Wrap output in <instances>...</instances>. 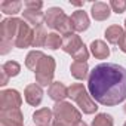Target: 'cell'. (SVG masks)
Returning <instances> with one entry per match:
<instances>
[{
    "label": "cell",
    "instance_id": "7c38bea8",
    "mask_svg": "<svg viewBox=\"0 0 126 126\" xmlns=\"http://www.w3.org/2000/svg\"><path fill=\"white\" fill-rule=\"evenodd\" d=\"M91 14H92V18L95 21H105L110 18V14H111V8L108 3H104V2H95L91 8Z\"/></svg>",
    "mask_w": 126,
    "mask_h": 126
},
{
    "label": "cell",
    "instance_id": "d6a6232c",
    "mask_svg": "<svg viewBox=\"0 0 126 126\" xmlns=\"http://www.w3.org/2000/svg\"><path fill=\"white\" fill-rule=\"evenodd\" d=\"M125 27H126V19H125Z\"/></svg>",
    "mask_w": 126,
    "mask_h": 126
},
{
    "label": "cell",
    "instance_id": "f1b7e54d",
    "mask_svg": "<svg viewBox=\"0 0 126 126\" xmlns=\"http://www.w3.org/2000/svg\"><path fill=\"white\" fill-rule=\"evenodd\" d=\"M119 47H120V50H122V52H125V53H126V33H125V36L122 37V40L119 42Z\"/></svg>",
    "mask_w": 126,
    "mask_h": 126
},
{
    "label": "cell",
    "instance_id": "ba28073f",
    "mask_svg": "<svg viewBox=\"0 0 126 126\" xmlns=\"http://www.w3.org/2000/svg\"><path fill=\"white\" fill-rule=\"evenodd\" d=\"M33 40H34V30L30 27L28 22L21 19L18 36H16V42H15V47H19V49L30 47V46H33Z\"/></svg>",
    "mask_w": 126,
    "mask_h": 126
},
{
    "label": "cell",
    "instance_id": "484cf974",
    "mask_svg": "<svg viewBox=\"0 0 126 126\" xmlns=\"http://www.w3.org/2000/svg\"><path fill=\"white\" fill-rule=\"evenodd\" d=\"M114 122H113V117L107 113H99L95 116V119L92 120V125L91 126H113Z\"/></svg>",
    "mask_w": 126,
    "mask_h": 126
},
{
    "label": "cell",
    "instance_id": "ac0fdd59",
    "mask_svg": "<svg viewBox=\"0 0 126 126\" xmlns=\"http://www.w3.org/2000/svg\"><path fill=\"white\" fill-rule=\"evenodd\" d=\"M22 18H24L25 22H28L34 27H39V25H43L45 14L42 11H28V9H25L22 12Z\"/></svg>",
    "mask_w": 126,
    "mask_h": 126
},
{
    "label": "cell",
    "instance_id": "9c48e42d",
    "mask_svg": "<svg viewBox=\"0 0 126 126\" xmlns=\"http://www.w3.org/2000/svg\"><path fill=\"white\" fill-rule=\"evenodd\" d=\"M0 126H24L21 110H0Z\"/></svg>",
    "mask_w": 126,
    "mask_h": 126
},
{
    "label": "cell",
    "instance_id": "3957f363",
    "mask_svg": "<svg viewBox=\"0 0 126 126\" xmlns=\"http://www.w3.org/2000/svg\"><path fill=\"white\" fill-rule=\"evenodd\" d=\"M68 98H71L83 111V114H94L98 110L96 102L92 99L91 94L82 83H74L68 88Z\"/></svg>",
    "mask_w": 126,
    "mask_h": 126
},
{
    "label": "cell",
    "instance_id": "2e32d148",
    "mask_svg": "<svg viewBox=\"0 0 126 126\" xmlns=\"http://www.w3.org/2000/svg\"><path fill=\"white\" fill-rule=\"evenodd\" d=\"M52 119L53 111L49 108H40L33 113V122L36 123V126H47L49 123H52Z\"/></svg>",
    "mask_w": 126,
    "mask_h": 126
},
{
    "label": "cell",
    "instance_id": "d4e9b609",
    "mask_svg": "<svg viewBox=\"0 0 126 126\" xmlns=\"http://www.w3.org/2000/svg\"><path fill=\"white\" fill-rule=\"evenodd\" d=\"M46 47H49L52 50H56V49L62 47V37L58 33H49L47 39H46Z\"/></svg>",
    "mask_w": 126,
    "mask_h": 126
},
{
    "label": "cell",
    "instance_id": "4fadbf2b",
    "mask_svg": "<svg viewBox=\"0 0 126 126\" xmlns=\"http://www.w3.org/2000/svg\"><path fill=\"white\" fill-rule=\"evenodd\" d=\"M71 21H73V27H74V31L77 33H82V31H86L89 28V16L85 11H76L71 14Z\"/></svg>",
    "mask_w": 126,
    "mask_h": 126
},
{
    "label": "cell",
    "instance_id": "30bf717a",
    "mask_svg": "<svg viewBox=\"0 0 126 126\" xmlns=\"http://www.w3.org/2000/svg\"><path fill=\"white\" fill-rule=\"evenodd\" d=\"M43 95H45V94H43V89H42V86L37 85V83L28 85V86L25 88V91H24V98H25L27 104H30L31 107L40 105V102H42V99H43Z\"/></svg>",
    "mask_w": 126,
    "mask_h": 126
},
{
    "label": "cell",
    "instance_id": "4316f807",
    "mask_svg": "<svg viewBox=\"0 0 126 126\" xmlns=\"http://www.w3.org/2000/svg\"><path fill=\"white\" fill-rule=\"evenodd\" d=\"M111 11L116 14H123L126 11V0H111L108 3Z\"/></svg>",
    "mask_w": 126,
    "mask_h": 126
},
{
    "label": "cell",
    "instance_id": "83f0119b",
    "mask_svg": "<svg viewBox=\"0 0 126 126\" xmlns=\"http://www.w3.org/2000/svg\"><path fill=\"white\" fill-rule=\"evenodd\" d=\"M42 6L43 2H40V0H25L24 2V8L28 11H42Z\"/></svg>",
    "mask_w": 126,
    "mask_h": 126
},
{
    "label": "cell",
    "instance_id": "603a6c76",
    "mask_svg": "<svg viewBox=\"0 0 126 126\" xmlns=\"http://www.w3.org/2000/svg\"><path fill=\"white\" fill-rule=\"evenodd\" d=\"M46 39H47V31H46L45 24L36 27V30H34L33 47H42V46H46Z\"/></svg>",
    "mask_w": 126,
    "mask_h": 126
},
{
    "label": "cell",
    "instance_id": "4dcf8cb0",
    "mask_svg": "<svg viewBox=\"0 0 126 126\" xmlns=\"http://www.w3.org/2000/svg\"><path fill=\"white\" fill-rule=\"evenodd\" d=\"M73 126H88V125H86L85 122H82V120H80V122H77V123H76V125H73Z\"/></svg>",
    "mask_w": 126,
    "mask_h": 126
},
{
    "label": "cell",
    "instance_id": "7a4b0ae2",
    "mask_svg": "<svg viewBox=\"0 0 126 126\" xmlns=\"http://www.w3.org/2000/svg\"><path fill=\"white\" fill-rule=\"evenodd\" d=\"M21 19L19 18H6L0 22V53L6 55L15 46Z\"/></svg>",
    "mask_w": 126,
    "mask_h": 126
},
{
    "label": "cell",
    "instance_id": "7402d4cb",
    "mask_svg": "<svg viewBox=\"0 0 126 126\" xmlns=\"http://www.w3.org/2000/svg\"><path fill=\"white\" fill-rule=\"evenodd\" d=\"M22 3L18 0H5V2L0 3V11L6 15H16L21 11Z\"/></svg>",
    "mask_w": 126,
    "mask_h": 126
},
{
    "label": "cell",
    "instance_id": "5bb4252c",
    "mask_svg": "<svg viewBox=\"0 0 126 126\" xmlns=\"http://www.w3.org/2000/svg\"><path fill=\"white\" fill-rule=\"evenodd\" d=\"M53 30H56L61 36H64V37H67L70 34H74V27H73L71 16H68V15L64 14V15L59 18V21L56 22V25H55Z\"/></svg>",
    "mask_w": 126,
    "mask_h": 126
},
{
    "label": "cell",
    "instance_id": "f546056e",
    "mask_svg": "<svg viewBox=\"0 0 126 126\" xmlns=\"http://www.w3.org/2000/svg\"><path fill=\"white\" fill-rule=\"evenodd\" d=\"M52 126H65V125L61 123V122H58V120H53V122H52Z\"/></svg>",
    "mask_w": 126,
    "mask_h": 126
},
{
    "label": "cell",
    "instance_id": "9a60e30c",
    "mask_svg": "<svg viewBox=\"0 0 126 126\" xmlns=\"http://www.w3.org/2000/svg\"><path fill=\"white\" fill-rule=\"evenodd\" d=\"M91 53L96 59H107L110 56V47L104 40H94L91 43Z\"/></svg>",
    "mask_w": 126,
    "mask_h": 126
},
{
    "label": "cell",
    "instance_id": "8992f818",
    "mask_svg": "<svg viewBox=\"0 0 126 126\" xmlns=\"http://www.w3.org/2000/svg\"><path fill=\"white\" fill-rule=\"evenodd\" d=\"M55 67L56 62L53 59V56H47L45 55L42 58V61L39 62V65L34 71L36 74V82L40 86H50L53 82V76H55Z\"/></svg>",
    "mask_w": 126,
    "mask_h": 126
},
{
    "label": "cell",
    "instance_id": "cb8c5ba5",
    "mask_svg": "<svg viewBox=\"0 0 126 126\" xmlns=\"http://www.w3.org/2000/svg\"><path fill=\"white\" fill-rule=\"evenodd\" d=\"M19 71H21V65L16 61H8V62H5V64L2 65V73H5L9 79L18 76Z\"/></svg>",
    "mask_w": 126,
    "mask_h": 126
},
{
    "label": "cell",
    "instance_id": "6da1fadb",
    "mask_svg": "<svg viewBox=\"0 0 126 126\" xmlns=\"http://www.w3.org/2000/svg\"><path fill=\"white\" fill-rule=\"evenodd\" d=\"M88 91L101 105H119L126 99V68L114 62L98 64L89 73Z\"/></svg>",
    "mask_w": 126,
    "mask_h": 126
},
{
    "label": "cell",
    "instance_id": "8fae6325",
    "mask_svg": "<svg viewBox=\"0 0 126 126\" xmlns=\"http://www.w3.org/2000/svg\"><path fill=\"white\" fill-rule=\"evenodd\" d=\"M47 95L55 102H61L68 96V88L61 82H53L47 89Z\"/></svg>",
    "mask_w": 126,
    "mask_h": 126
},
{
    "label": "cell",
    "instance_id": "e0dca14e",
    "mask_svg": "<svg viewBox=\"0 0 126 126\" xmlns=\"http://www.w3.org/2000/svg\"><path fill=\"white\" fill-rule=\"evenodd\" d=\"M70 71L71 76L77 80H85L89 77V67H88V62H80V61H73L71 65H70Z\"/></svg>",
    "mask_w": 126,
    "mask_h": 126
},
{
    "label": "cell",
    "instance_id": "44dd1931",
    "mask_svg": "<svg viewBox=\"0 0 126 126\" xmlns=\"http://www.w3.org/2000/svg\"><path fill=\"white\" fill-rule=\"evenodd\" d=\"M43 56H45V53L42 50H31V52H28V55L25 58V67L28 70H31V71H36L39 62L42 61Z\"/></svg>",
    "mask_w": 126,
    "mask_h": 126
},
{
    "label": "cell",
    "instance_id": "52a82bcc",
    "mask_svg": "<svg viewBox=\"0 0 126 126\" xmlns=\"http://www.w3.org/2000/svg\"><path fill=\"white\" fill-rule=\"evenodd\" d=\"M22 98L15 89H5L0 92V110H19Z\"/></svg>",
    "mask_w": 126,
    "mask_h": 126
},
{
    "label": "cell",
    "instance_id": "277c9868",
    "mask_svg": "<svg viewBox=\"0 0 126 126\" xmlns=\"http://www.w3.org/2000/svg\"><path fill=\"white\" fill-rule=\"evenodd\" d=\"M61 49L65 53L71 55L74 61L86 62L89 58V50L85 46V43L82 42L80 36H77V34H70V36L62 39V47Z\"/></svg>",
    "mask_w": 126,
    "mask_h": 126
},
{
    "label": "cell",
    "instance_id": "836d02e7",
    "mask_svg": "<svg viewBox=\"0 0 126 126\" xmlns=\"http://www.w3.org/2000/svg\"><path fill=\"white\" fill-rule=\"evenodd\" d=\"M123 126H126V122H125V125H123Z\"/></svg>",
    "mask_w": 126,
    "mask_h": 126
},
{
    "label": "cell",
    "instance_id": "1f68e13d",
    "mask_svg": "<svg viewBox=\"0 0 126 126\" xmlns=\"http://www.w3.org/2000/svg\"><path fill=\"white\" fill-rule=\"evenodd\" d=\"M125 113H126V104H125Z\"/></svg>",
    "mask_w": 126,
    "mask_h": 126
},
{
    "label": "cell",
    "instance_id": "5b68a950",
    "mask_svg": "<svg viewBox=\"0 0 126 126\" xmlns=\"http://www.w3.org/2000/svg\"><path fill=\"white\" fill-rule=\"evenodd\" d=\"M53 117L55 120L64 123L65 126H73L76 125L77 122L82 120V113L73 107L70 102H65V101H61V102H56L53 105Z\"/></svg>",
    "mask_w": 126,
    "mask_h": 126
},
{
    "label": "cell",
    "instance_id": "ffe728a7",
    "mask_svg": "<svg viewBox=\"0 0 126 126\" xmlns=\"http://www.w3.org/2000/svg\"><path fill=\"white\" fill-rule=\"evenodd\" d=\"M65 12L62 11L61 8H49L47 9V12L45 14V24L49 27V28H55V25H56V22L59 21V18L64 15Z\"/></svg>",
    "mask_w": 126,
    "mask_h": 126
},
{
    "label": "cell",
    "instance_id": "d6986e66",
    "mask_svg": "<svg viewBox=\"0 0 126 126\" xmlns=\"http://www.w3.org/2000/svg\"><path fill=\"white\" fill-rule=\"evenodd\" d=\"M105 39L108 43L111 45H119V42L122 40V37L125 36V31L120 25H110L107 30H105Z\"/></svg>",
    "mask_w": 126,
    "mask_h": 126
}]
</instances>
